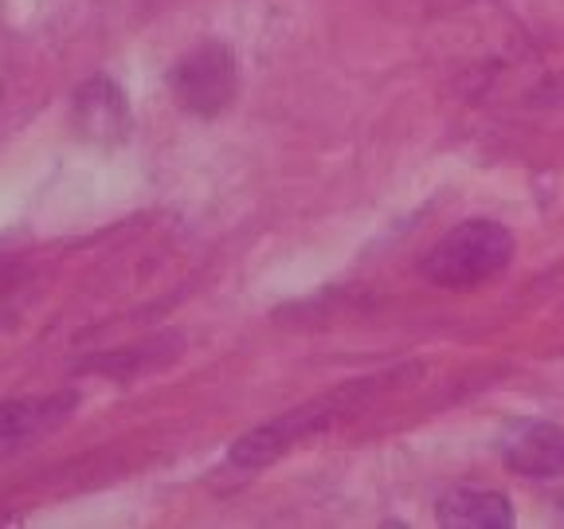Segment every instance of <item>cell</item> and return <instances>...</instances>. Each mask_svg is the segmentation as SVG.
<instances>
[{"instance_id": "obj_2", "label": "cell", "mask_w": 564, "mask_h": 529, "mask_svg": "<svg viewBox=\"0 0 564 529\" xmlns=\"http://www.w3.org/2000/svg\"><path fill=\"white\" fill-rule=\"evenodd\" d=\"M169 87H173V98L185 106L188 115H200L212 118L228 110L231 98L239 90V67H236V55H231L228 44H208L193 47L188 55H181L169 75Z\"/></svg>"}, {"instance_id": "obj_1", "label": "cell", "mask_w": 564, "mask_h": 529, "mask_svg": "<svg viewBox=\"0 0 564 529\" xmlns=\"http://www.w3.org/2000/svg\"><path fill=\"white\" fill-rule=\"evenodd\" d=\"M513 231L498 220H463L423 256V279L443 291H478L513 263Z\"/></svg>"}, {"instance_id": "obj_6", "label": "cell", "mask_w": 564, "mask_h": 529, "mask_svg": "<svg viewBox=\"0 0 564 529\" xmlns=\"http://www.w3.org/2000/svg\"><path fill=\"white\" fill-rule=\"evenodd\" d=\"M47 404H12L0 408V447H12V443H24L28 435L40 428Z\"/></svg>"}, {"instance_id": "obj_5", "label": "cell", "mask_w": 564, "mask_h": 529, "mask_svg": "<svg viewBox=\"0 0 564 529\" xmlns=\"http://www.w3.org/2000/svg\"><path fill=\"white\" fill-rule=\"evenodd\" d=\"M75 122L87 138H122L126 133V98L115 83L95 79L79 90V102H75Z\"/></svg>"}, {"instance_id": "obj_3", "label": "cell", "mask_w": 564, "mask_h": 529, "mask_svg": "<svg viewBox=\"0 0 564 529\" xmlns=\"http://www.w3.org/2000/svg\"><path fill=\"white\" fill-rule=\"evenodd\" d=\"M498 451L521 478H564V428L553 420H510L498 435Z\"/></svg>"}, {"instance_id": "obj_4", "label": "cell", "mask_w": 564, "mask_h": 529, "mask_svg": "<svg viewBox=\"0 0 564 529\" xmlns=\"http://www.w3.org/2000/svg\"><path fill=\"white\" fill-rule=\"evenodd\" d=\"M435 518L447 529H510L513 506H510V498L498 490L458 486V490H447L440 503H435Z\"/></svg>"}]
</instances>
